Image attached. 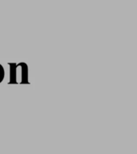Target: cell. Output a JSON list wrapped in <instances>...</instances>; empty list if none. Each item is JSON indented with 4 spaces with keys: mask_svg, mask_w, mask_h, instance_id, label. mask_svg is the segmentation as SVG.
Returning a JSON list of instances; mask_svg holds the SVG:
<instances>
[{
    "mask_svg": "<svg viewBox=\"0 0 137 154\" xmlns=\"http://www.w3.org/2000/svg\"><path fill=\"white\" fill-rule=\"evenodd\" d=\"M10 67V80L8 84H18L16 81V63H8Z\"/></svg>",
    "mask_w": 137,
    "mask_h": 154,
    "instance_id": "7a4b0ae2",
    "label": "cell"
},
{
    "mask_svg": "<svg viewBox=\"0 0 137 154\" xmlns=\"http://www.w3.org/2000/svg\"><path fill=\"white\" fill-rule=\"evenodd\" d=\"M4 78H5L4 67H2V64H0V84L3 81Z\"/></svg>",
    "mask_w": 137,
    "mask_h": 154,
    "instance_id": "3957f363",
    "label": "cell"
},
{
    "mask_svg": "<svg viewBox=\"0 0 137 154\" xmlns=\"http://www.w3.org/2000/svg\"><path fill=\"white\" fill-rule=\"evenodd\" d=\"M18 67L20 69V81L19 84H30L28 81V67L26 63L21 62L18 63Z\"/></svg>",
    "mask_w": 137,
    "mask_h": 154,
    "instance_id": "6da1fadb",
    "label": "cell"
}]
</instances>
